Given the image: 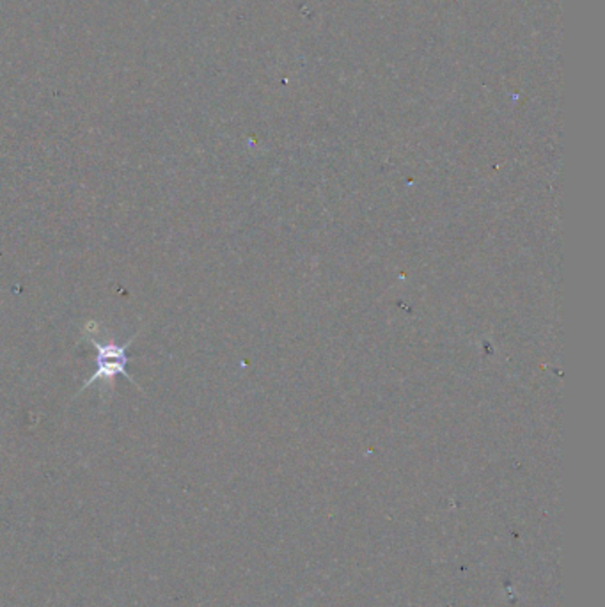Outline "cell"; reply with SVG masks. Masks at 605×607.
Wrapping results in <instances>:
<instances>
[{
  "label": "cell",
  "mask_w": 605,
  "mask_h": 607,
  "mask_svg": "<svg viewBox=\"0 0 605 607\" xmlns=\"http://www.w3.org/2000/svg\"><path fill=\"white\" fill-rule=\"evenodd\" d=\"M88 339L96 350V371L85 380L80 391H85L95 382H102L105 384L109 393H114V382H116L117 375H123L130 382H133V378H131L126 371V364L130 363V359H128V348H130V345L133 343L136 336L128 339L124 345H117L114 339L98 341V339H95L92 336H88Z\"/></svg>",
  "instance_id": "1"
}]
</instances>
